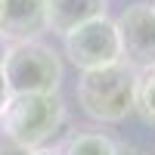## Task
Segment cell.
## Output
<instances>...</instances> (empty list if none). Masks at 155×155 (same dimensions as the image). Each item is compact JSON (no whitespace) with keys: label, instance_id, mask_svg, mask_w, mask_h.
Wrapping results in <instances>:
<instances>
[{"label":"cell","instance_id":"obj_10","mask_svg":"<svg viewBox=\"0 0 155 155\" xmlns=\"http://www.w3.org/2000/svg\"><path fill=\"white\" fill-rule=\"evenodd\" d=\"M9 87H6V81H3V74H0V115H3V109H6V102H9Z\"/></svg>","mask_w":155,"mask_h":155},{"label":"cell","instance_id":"obj_1","mask_svg":"<svg viewBox=\"0 0 155 155\" xmlns=\"http://www.w3.org/2000/svg\"><path fill=\"white\" fill-rule=\"evenodd\" d=\"M74 96L87 118L118 124L137 109V71L127 68L124 62L81 71Z\"/></svg>","mask_w":155,"mask_h":155},{"label":"cell","instance_id":"obj_12","mask_svg":"<svg viewBox=\"0 0 155 155\" xmlns=\"http://www.w3.org/2000/svg\"><path fill=\"white\" fill-rule=\"evenodd\" d=\"M6 50H9V41L0 34V68H3V59H6Z\"/></svg>","mask_w":155,"mask_h":155},{"label":"cell","instance_id":"obj_6","mask_svg":"<svg viewBox=\"0 0 155 155\" xmlns=\"http://www.w3.org/2000/svg\"><path fill=\"white\" fill-rule=\"evenodd\" d=\"M47 28L44 0H3L0 6V34L6 41H28Z\"/></svg>","mask_w":155,"mask_h":155},{"label":"cell","instance_id":"obj_2","mask_svg":"<svg viewBox=\"0 0 155 155\" xmlns=\"http://www.w3.org/2000/svg\"><path fill=\"white\" fill-rule=\"evenodd\" d=\"M62 124L65 102L59 93H12L0 115V134L28 152L41 149Z\"/></svg>","mask_w":155,"mask_h":155},{"label":"cell","instance_id":"obj_14","mask_svg":"<svg viewBox=\"0 0 155 155\" xmlns=\"http://www.w3.org/2000/svg\"><path fill=\"white\" fill-rule=\"evenodd\" d=\"M118 155H137V152H134V149H127V146H121V152H118Z\"/></svg>","mask_w":155,"mask_h":155},{"label":"cell","instance_id":"obj_7","mask_svg":"<svg viewBox=\"0 0 155 155\" xmlns=\"http://www.w3.org/2000/svg\"><path fill=\"white\" fill-rule=\"evenodd\" d=\"M44 16L50 31L65 37L78 25L106 16V0H44Z\"/></svg>","mask_w":155,"mask_h":155},{"label":"cell","instance_id":"obj_13","mask_svg":"<svg viewBox=\"0 0 155 155\" xmlns=\"http://www.w3.org/2000/svg\"><path fill=\"white\" fill-rule=\"evenodd\" d=\"M28 155H59L56 149H47V146H41V149H31Z\"/></svg>","mask_w":155,"mask_h":155},{"label":"cell","instance_id":"obj_8","mask_svg":"<svg viewBox=\"0 0 155 155\" xmlns=\"http://www.w3.org/2000/svg\"><path fill=\"white\" fill-rule=\"evenodd\" d=\"M118 152H121V143H115L109 134L84 130V134L68 137L59 155H118Z\"/></svg>","mask_w":155,"mask_h":155},{"label":"cell","instance_id":"obj_5","mask_svg":"<svg viewBox=\"0 0 155 155\" xmlns=\"http://www.w3.org/2000/svg\"><path fill=\"white\" fill-rule=\"evenodd\" d=\"M121 44V62L137 74L155 68V6L152 3H134L115 19Z\"/></svg>","mask_w":155,"mask_h":155},{"label":"cell","instance_id":"obj_3","mask_svg":"<svg viewBox=\"0 0 155 155\" xmlns=\"http://www.w3.org/2000/svg\"><path fill=\"white\" fill-rule=\"evenodd\" d=\"M0 74H3L9 93H59L62 59L50 44L37 41V37L12 41Z\"/></svg>","mask_w":155,"mask_h":155},{"label":"cell","instance_id":"obj_9","mask_svg":"<svg viewBox=\"0 0 155 155\" xmlns=\"http://www.w3.org/2000/svg\"><path fill=\"white\" fill-rule=\"evenodd\" d=\"M149 124H155V68L137 74V109Z\"/></svg>","mask_w":155,"mask_h":155},{"label":"cell","instance_id":"obj_4","mask_svg":"<svg viewBox=\"0 0 155 155\" xmlns=\"http://www.w3.org/2000/svg\"><path fill=\"white\" fill-rule=\"evenodd\" d=\"M65 56L81 71L121 62V44H118L115 22L109 16H99V19H90L84 25H78L74 31L65 34Z\"/></svg>","mask_w":155,"mask_h":155},{"label":"cell","instance_id":"obj_11","mask_svg":"<svg viewBox=\"0 0 155 155\" xmlns=\"http://www.w3.org/2000/svg\"><path fill=\"white\" fill-rule=\"evenodd\" d=\"M0 155H28V149H22V146H0Z\"/></svg>","mask_w":155,"mask_h":155},{"label":"cell","instance_id":"obj_15","mask_svg":"<svg viewBox=\"0 0 155 155\" xmlns=\"http://www.w3.org/2000/svg\"><path fill=\"white\" fill-rule=\"evenodd\" d=\"M0 6H3V0H0Z\"/></svg>","mask_w":155,"mask_h":155}]
</instances>
